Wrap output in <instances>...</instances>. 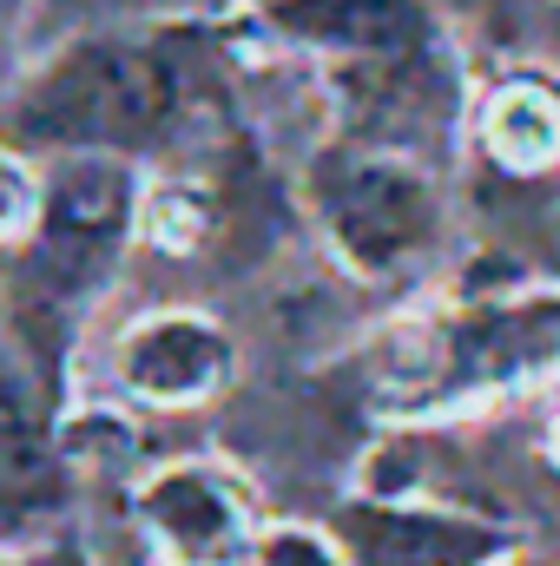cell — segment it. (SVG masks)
<instances>
[{
    "label": "cell",
    "mask_w": 560,
    "mask_h": 566,
    "mask_svg": "<svg viewBox=\"0 0 560 566\" xmlns=\"http://www.w3.org/2000/svg\"><path fill=\"white\" fill-rule=\"evenodd\" d=\"M172 119H178V73L158 46H133V40H80L53 53L7 106L13 139L66 158L152 145Z\"/></svg>",
    "instance_id": "obj_1"
},
{
    "label": "cell",
    "mask_w": 560,
    "mask_h": 566,
    "mask_svg": "<svg viewBox=\"0 0 560 566\" xmlns=\"http://www.w3.org/2000/svg\"><path fill=\"white\" fill-rule=\"evenodd\" d=\"M310 191H317V218L330 244L363 277H396L435 244V224H442L435 185L422 165L396 151H330Z\"/></svg>",
    "instance_id": "obj_2"
},
{
    "label": "cell",
    "mask_w": 560,
    "mask_h": 566,
    "mask_svg": "<svg viewBox=\"0 0 560 566\" xmlns=\"http://www.w3.org/2000/svg\"><path fill=\"white\" fill-rule=\"evenodd\" d=\"M133 527L158 566H251L258 501L218 461H172L133 494Z\"/></svg>",
    "instance_id": "obj_3"
},
{
    "label": "cell",
    "mask_w": 560,
    "mask_h": 566,
    "mask_svg": "<svg viewBox=\"0 0 560 566\" xmlns=\"http://www.w3.org/2000/svg\"><path fill=\"white\" fill-rule=\"evenodd\" d=\"M133 218H139V178H133L126 158H113V151L60 158V171L40 191V231H33L40 277L53 290L100 283L113 251L126 244Z\"/></svg>",
    "instance_id": "obj_4"
},
{
    "label": "cell",
    "mask_w": 560,
    "mask_h": 566,
    "mask_svg": "<svg viewBox=\"0 0 560 566\" xmlns=\"http://www.w3.org/2000/svg\"><path fill=\"white\" fill-rule=\"evenodd\" d=\"M66 507V441L27 363L0 356V541H33Z\"/></svg>",
    "instance_id": "obj_5"
},
{
    "label": "cell",
    "mask_w": 560,
    "mask_h": 566,
    "mask_svg": "<svg viewBox=\"0 0 560 566\" xmlns=\"http://www.w3.org/2000/svg\"><path fill=\"white\" fill-rule=\"evenodd\" d=\"M113 369H120L126 396H139L152 409H198L231 382V336L211 316L158 310L120 336Z\"/></svg>",
    "instance_id": "obj_6"
},
{
    "label": "cell",
    "mask_w": 560,
    "mask_h": 566,
    "mask_svg": "<svg viewBox=\"0 0 560 566\" xmlns=\"http://www.w3.org/2000/svg\"><path fill=\"white\" fill-rule=\"evenodd\" d=\"M350 566H501L508 534L468 514H435L403 501H350L336 514Z\"/></svg>",
    "instance_id": "obj_7"
},
{
    "label": "cell",
    "mask_w": 560,
    "mask_h": 566,
    "mask_svg": "<svg viewBox=\"0 0 560 566\" xmlns=\"http://www.w3.org/2000/svg\"><path fill=\"white\" fill-rule=\"evenodd\" d=\"M290 40L350 53V60H416L428 46V7L422 0H278L271 7Z\"/></svg>",
    "instance_id": "obj_8"
},
{
    "label": "cell",
    "mask_w": 560,
    "mask_h": 566,
    "mask_svg": "<svg viewBox=\"0 0 560 566\" xmlns=\"http://www.w3.org/2000/svg\"><path fill=\"white\" fill-rule=\"evenodd\" d=\"M481 139L508 171H548L560 158V99L541 80H508L481 113Z\"/></svg>",
    "instance_id": "obj_9"
},
{
    "label": "cell",
    "mask_w": 560,
    "mask_h": 566,
    "mask_svg": "<svg viewBox=\"0 0 560 566\" xmlns=\"http://www.w3.org/2000/svg\"><path fill=\"white\" fill-rule=\"evenodd\" d=\"M139 218H145V231L165 244V251H191L205 231H211V205L191 191V185H165V191H152L139 205Z\"/></svg>",
    "instance_id": "obj_10"
},
{
    "label": "cell",
    "mask_w": 560,
    "mask_h": 566,
    "mask_svg": "<svg viewBox=\"0 0 560 566\" xmlns=\"http://www.w3.org/2000/svg\"><path fill=\"white\" fill-rule=\"evenodd\" d=\"M40 191L46 185L33 178V165L0 145V244H27L40 231Z\"/></svg>",
    "instance_id": "obj_11"
},
{
    "label": "cell",
    "mask_w": 560,
    "mask_h": 566,
    "mask_svg": "<svg viewBox=\"0 0 560 566\" xmlns=\"http://www.w3.org/2000/svg\"><path fill=\"white\" fill-rule=\"evenodd\" d=\"M251 566H350V560H343L330 541L303 534V527H278V534H265V541H258Z\"/></svg>",
    "instance_id": "obj_12"
},
{
    "label": "cell",
    "mask_w": 560,
    "mask_h": 566,
    "mask_svg": "<svg viewBox=\"0 0 560 566\" xmlns=\"http://www.w3.org/2000/svg\"><path fill=\"white\" fill-rule=\"evenodd\" d=\"M7 13H13V0H0V27H7Z\"/></svg>",
    "instance_id": "obj_13"
},
{
    "label": "cell",
    "mask_w": 560,
    "mask_h": 566,
    "mask_svg": "<svg viewBox=\"0 0 560 566\" xmlns=\"http://www.w3.org/2000/svg\"><path fill=\"white\" fill-rule=\"evenodd\" d=\"M554 461H560V428H554Z\"/></svg>",
    "instance_id": "obj_14"
},
{
    "label": "cell",
    "mask_w": 560,
    "mask_h": 566,
    "mask_svg": "<svg viewBox=\"0 0 560 566\" xmlns=\"http://www.w3.org/2000/svg\"><path fill=\"white\" fill-rule=\"evenodd\" d=\"M501 566H508V560H501ZM515 566H541V560H515Z\"/></svg>",
    "instance_id": "obj_15"
}]
</instances>
